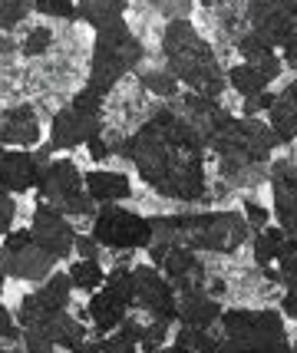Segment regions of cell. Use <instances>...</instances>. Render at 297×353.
I'll list each match as a JSON object with an SVG mask.
<instances>
[{
  "mask_svg": "<svg viewBox=\"0 0 297 353\" xmlns=\"http://www.w3.org/2000/svg\"><path fill=\"white\" fill-rule=\"evenodd\" d=\"M125 155L152 192L175 201H198L205 195V142L175 109H158L136 136Z\"/></svg>",
  "mask_w": 297,
  "mask_h": 353,
  "instance_id": "obj_1",
  "label": "cell"
},
{
  "mask_svg": "<svg viewBox=\"0 0 297 353\" xmlns=\"http://www.w3.org/2000/svg\"><path fill=\"white\" fill-rule=\"evenodd\" d=\"M278 145L281 142L274 136V129L261 123L258 116H241V119L228 116L208 142V149L218 155L221 175L232 185L265 182V165Z\"/></svg>",
  "mask_w": 297,
  "mask_h": 353,
  "instance_id": "obj_2",
  "label": "cell"
},
{
  "mask_svg": "<svg viewBox=\"0 0 297 353\" xmlns=\"http://www.w3.org/2000/svg\"><path fill=\"white\" fill-rule=\"evenodd\" d=\"M162 57H165V70L182 86L202 92V96L218 99L225 86H228L225 70H221L212 43L195 30V23L188 17H178V20L165 23V30H162Z\"/></svg>",
  "mask_w": 297,
  "mask_h": 353,
  "instance_id": "obj_3",
  "label": "cell"
},
{
  "mask_svg": "<svg viewBox=\"0 0 297 353\" xmlns=\"http://www.w3.org/2000/svg\"><path fill=\"white\" fill-rule=\"evenodd\" d=\"M145 60V46L136 33L125 27V20H116L110 27H99L93 40V60H90V79L86 86L96 92L116 90V83L139 70V63Z\"/></svg>",
  "mask_w": 297,
  "mask_h": 353,
  "instance_id": "obj_4",
  "label": "cell"
},
{
  "mask_svg": "<svg viewBox=\"0 0 297 353\" xmlns=\"http://www.w3.org/2000/svg\"><path fill=\"white\" fill-rule=\"evenodd\" d=\"M221 330H225L221 347H238V350H287L291 347L281 310H221Z\"/></svg>",
  "mask_w": 297,
  "mask_h": 353,
  "instance_id": "obj_5",
  "label": "cell"
},
{
  "mask_svg": "<svg viewBox=\"0 0 297 353\" xmlns=\"http://www.w3.org/2000/svg\"><path fill=\"white\" fill-rule=\"evenodd\" d=\"M182 245L212 254H232L248 241V218L241 212H205V215H178Z\"/></svg>",
  "mask_w": 297,
  "mask_h": 353,
  "instance_id": "obj_6",
  "label": "cell"
},
{
  "mask_svg": "<svg viewBox=\"0 0 297 353\" xmlns=\"http://www.w3.org/2000/svg\"><path fill=\"white\" fill-rule=\"evenodd\" d=\"M37 188H40V201L60 208L66 218H90L96 212V201L90 199L73 159H50L40 169Z\"/></svg>",
  "mask_w": 297,
  "mask_h": 353,
  "instance_id": "obj_7",
  "label": "cell"
},
{
  "mask_svg": "<svg viewBox=\"0 0 297 353\" xmlns=\"http://www.w3.org/2000/svg\"><path fill=\"white\" fill-rule=\"evenodd\" d=\"M103 132V92L79 90L70 106H63L50 125V149H76Z\"/></svg>",
  "mask_w": 297,
  "mask_h": 353,
  "instance_id": "obj_8",
  "label": "cell"
},
{
  "mask_svg": "<svg viewBox=\"0 0 297 353\" xmlns=\"http://www.w3.org/2000/svg\"><path fill=\"white\" fill-rule=\"evenodd\" d=\"M93 238L106 251H139V248H149L152 221L116 201H106L93 212Z\"/></svg>",
  "mask_w": 297,
  "mask_h": 353,
  "instance_id": "obj_9",
  "label": "cell"
},
{
  "mask_svg": "<svg viewBox=\"0 0 297 353\" xmlns=\"http://www.w3.org/2000/svg\"><path fill=\"white\" fill-rule=\"evenodd\" d=\"M0 264H3V274L7 277L40 284V281L53 271L57 258L47 254L43 248L33 241L30 228H20V231L10 228L7 238H3V245H0Z\"/></svg>",
  "mask_w": 297,
  "mask_h": 353,
  "instance_id": "obj_10",
  "label": "cell"
},
{
  "mask_svg": "<svg viewBox=\"0 0 297 353\" xmlns=\"http://www.w3.org/2000/svg\"><path fill=\"white\" fill-rule=\"evenodd\" d=\"M132 307V271L129 268H116L106 274V288H96L90 297V321L96 323L99 334H110L119 327L125 314Z\"/></svg>",
  "mask_w": 297,
  "mask_h": 353,
  "instance_id": "obj_11",
  "label": "cell"
},
{
  "mask_svg": "<svg viewBox=\"0 0 297 353\" xmlns=\"http://www.w3.org/2000/svg\"><path fill=\"white\" fill-rule=\"evenodd\" d=\"M132 304L152 314V321H175L178 310V291L169 284V277L158 274L156 264H136L132 268Z\"/></svg>",
  "mask_w": 297,
  "mask_h": 353,
  "instance_id": "obj_12",
  "label": "cell"
},
{
  "mask_svg": "<svg viewBox=\"0 0 297 353\" xmlns=\"http://www.w3.org/2000/svg\"><path fill=\"white\" fill-rule=\"evenodd\" d=\"M86 337V327L79 323V317L66 314V310H53L47 317H40L37 323L23 327V343L27 350H79V343Z\"/></svg>",
  "mask_w": 297,
  "mask_h": 353,
  "instance_id": "obj_13",
  "label": "cell"
},
{
  "mask_svg": "<svg viewBox=\"0 0 297 353\" xmlns=\"http://www.w3.org/2000/svg\"><path fill=\"white\" fill-rule=\"evenodd\" d=\"M248 23L271 46H284L297 33V0H251Z\"/></svg>",
  "mask_w": 297,
  "mask_h": 353,
  "instance_id": "obj_14",
  "label": "cell"
},
{
  "mask_svg": "<svg viewBox=\"0 0 297 353\" xmlns=\"http://www.w3.org/2000/svg\"><path fill=\"white\" fill-rule=\"evenodd\" d=\"M70 294H73L70 274H57V271H50V274L37 284V291H30V294H23V297H20L17 323H20V327H30V323H37L40 317L53 314V310H66Z\"/></svg>",
  "mask_w": 297,
  "mask_h": 353,
  "instance_id": "obj_15",
  "label": "cell"
},
{
  "mask_svg": "<svg viewBox=\"0 0 297 353\" xmlns=\"http://www.w3.org/2000/svg\"><path fill=\"white\" fill-rule=\"evenodd\" d=\"M30 234L33 241L43 248L47 254H53L57 261H66L73 254V241H76V231L66 221L60 208H53L47 201H40L33 208V221H30Z\"/></svg>",
  "mask_w": 297,
  "mask_h": 353,
  "instance_id": "obj_16",
  "label": "cell"
},
{
  "mask_svg": "<svg viewBox=\"0 0 297 353\" xmlns=\"http://www.w3.org/2000/svg\"><path fill=\"white\" fill-rule=\"evenodd\" d=\"M267 182L274 195V218L284 234L297 238V165L294 159H278L267 165Z\"/></svg>",
  "mask_w": 297,
  "mask_h": 353,
  "instance_id": "obj_17",
  "label": "cell"
},
{
  "mask_svg": "<svg viewBox=\"0 0 297 353\" xmlns=\"http://www.w3.org/2000/svg\"><path fill=\"white\" fill-rule=\"evenodd\" d=\"M162 274L169 277V284H172L178 294H188V291H205V264L198 258V251L188 245H175L165 258H162Z\"/></svg>",
  "mask_w": 297,
  "mask_h": 353,
  "instance_id": "obj_18",
  "label": "cell"
},
{
  "mask_svg": "<svg viewBox=\"0 0 297 353\" xmlns=\"http://www.w3.org/2000/svg\"><path fill=\"white\" fill-rule=\"evenodd\" d=\"M232 112L221 106L218 99H212V96H202V92L188 90L185 99H182V119H185L198 136H202L205 149H208V142H212V136L221 129V123L228 119Z\"/></svg>",
  "mask_w": 297,
  "mask_h": 353,
  "instance_id": "obj_19",
  "label": "cell"
},
{
  "mask_svg": "<svg viewBox=\"0 0 297 353\" xmlns=\"http://www.w3.org/2000/svg\"><path fill=\"white\" fill-rule=\"evenodd\" d=\"M40 179V162L30 149H10V145H0V185L7 192H27L37 188Z\"/></svg>",
  "mask_w": 297,
  "mask_h": 353,
  "instance_id": "obj_20",
  "label": "cell"
},
{
  "mask_svg": "<svg viewBox=\"0 0 297 353\" xmlns=\"http://www.w3.org/2000/svg\"><path fill=\"white\" fill-rule=\"evenodd\" d=\"M40 142V119L33 106H14L0 112V145L33 149Z\"/></svg>",
  "mask_w": 297,
  "mask_h": 353,
  "instance_id": "obj_21",
  "label": "cell"
},
{
  "mask_svg": "<svg viewBox=\"0 0 297 353\" xmlns=\"http://www.w3.org/2000/svg\"><path fill=\"white\" fill-rule=\"evenodd\" d=\"M267 125L274 129L278 142L297 139V79H291L281 92H274V103L267 109Z\"/></svg>",
  "mask_w": 297,
  "mask_h": 353,
  "instance_id": "obj_22",
  "label": "cell"
},
{
  "mask_svg": "<svg viewBox=\"0 0 297 353\" xmlns=\"http://www.w3.org/2000/svg\"><path fill=\"white\" fill-rule=\"evenodd\" d=\"M221 304L205 291H188L178 294V310H175V321L188 323V327H212L221 321Z\"/></svg>",
  "mask_w": 297,
  "mask_h": 353,
  "instance_id": "obj_23",
  "label": "cell"
},
{
  "mask_svg": "<svg viewBox=\"0 0 297 353\" xmlns=\"http://www.w3.org/2000/svg\"><path fill=\"white\" fill-rule=\"evenodd\" d=\"M83 182H86V192H90V199L96 205H106V201H123L132 195V182H129V175L123 172H110V169H93L83 175Z\"/></svg>",
  "mask_w": 297,
  "mask_h": 353,
  "instance_id": "obj_24",
  "label": "cell"
},
{
  "mask_svg": "<svg viewBox=\"0 0 297 353\" xmlns=\"http://www.w3.org/2000/svg\"><path fill=\"white\" fill-rule=\"evenodd\" d=\"M225 79H228V86L241 96V99H248V96H258V92H265L274 79L267 77L261 66H254V63H235L228 73H225Z\"/></svg>",
  "mask_w": 297,
  "mask_h": 353,
  "instance_id": "obj_25",
  "label": "cell"
},
{
  "mask_svg": "<svg viewBox=\"0 0 297 353\" xmlns=\"http://www.w3.org/2000/svg\"><path fill=\"white\" fill-rule=\"evenodd\" d=\"M123 14H125V0H79L76 3V17L83 23H90L93 30L123 20Z\"/></svg>",
  "mask_w": 297,
  "mask_h": 353,
  "instance_id": "obj_26",
  "label": "cell"
},
{
  "mask_svg": "<svg viewBox=\"0 0 297 353\" xmlns=\"http://www.w3.org/2000/svg\"><path fill=\"white\" fill-rule=\"evenodd\" d=\"M284 238H287V234H284L281 225H265L261 231H254V264L265 268V264L278 261Z\"/></svg>",
  "mask_w": 297,
  "mask_h": 353,
  "instance_id": "obj_27",
  "label": "cell"
},
{
  "mask_svg": "<svg viewBox=\"0 0 297 353\" xmlns=\"http://www.w3.org/2000/svg\"><path fill=\"white\" fill-rule=\"evenodd\" d=\"M66 274H70L73 291H96V288L106 284V271H103V264L93 261V258H79V261H73Z\"/></svg>",
  "mask_w": 297,
  "mask_h": 353,
  "instance_id": "obj_28",
  "label": "cell"
},
{
  "mask_svg": "<svg viewBox=\"0 0 297 353\" xmlns=\"http://www.w3.org/2000/svg\"><path fill=\"white\" fill-rule=\"evenodd\" d=\"M139 86L142 90H149L152 96H158V99H175L178 90H182V83H178L169 70H158V66H152V70H139Z\"/></svg>",
  "mask_w": 297,
  "mask_h": 353,
  "instance_id": "obj_29",
  "label": "cell"
},
{
  "mask_svg": "<svg viewBox=\"0 0 297 353\" xmlns=\"http://www.w3.org/2000/svg\"><path fill=\"white\" fill-rule=\"evenodd\" d=\"M169 343L175 350H218L221 347L218 340L208 334V327H188V323H182V330Z\"/></svg>",
  "mask_w": 297,
  "mask_h": 353,
  "instance_id": "obj_30",
  "label": "cell"
},
{
  "mask_svg": "<svg viewBox=\"0 0 297 353\" xmlns=\"http://www.w3.org/2000/svg\"><path fill=\"white\" fill-rule=\"evenodd\" d=\"M238 57H241L245 63H267V60H274L278 53H274V46L267 43L261 33L248 30V33L238 37Z\"/></svg>",
  "mask_w": 297,
  "mask_h": 353,
  "instance_id": "obj_31",
  "label": "cell"
},
{
  "mask_svg": "<svg viewBox=\"0 0 297 353\" xmlns=\"http://www.w3.org/2000/svg\"><path fill=\"white\" fill-rule=\"evenodd\" d=\"M27 14H33V0H0V33L20 27Z\"/></svg>",
  "mask_w": 297,
  "mask_h": 353,
  "instance_id": "obj_32",
  "label": "cell"
},
{
  "mask_svg": "<svg viewBox=\"0 0 297 353\" xmlns=\"http://www.w3.org/2000/svg\"><path fill=\"white\" fill-rule=\"evenodd\" d=\"M169 343V321H152L149 327H142L139 350H158Z\"/></svg>",
  "mask_w": 297,
  "mask_h": 353,
  "instance_id": "obj_33",
  "label": "cell"
},
{
  "mask_svg": "<svg viewBox=\"0 0 297 353\" xmlns=\"http://www.w3.org/2000/svg\"><path fill=\"white\" fill-rule=\"evenodd\" d=\"M33 10L43 17H57V20H73L76 3L73 0H33Z\"/></svg>",
  "mask_w": 297,
  "mask_h": 353,
  "instance_id": "obj_34",
  "label": "cell"
},
{
  "mask_svg": "<svg viewBox=\"0 0 297 353\" xmlns=\"http://www.w3.org/2000/svg\"><path fill=\"white\" fill-rule=\"evenodd\" d=\"M50 46H53V33H50L47 27H33L30 37L23 40L20 50H23V57H43Z\"/></svg>",
  "mask_w": 297,
  "mask_h": 353,
  "instance_id": "obj_35",
  "label": "cell"
},
{
  "mask_svg": "<svg viewBox=\"0 0 297 353\" xmlns=\"http://www.w3.org/2000/svg\"><path fill=\"white\" fill-rule=\"evenodd\" d=\"M14 218H17V201H14V195L0 185V234H7V231L14 228Z\"/></svg>",
  "mask_w": 297,
  "mask_h": 353,
  "instance_id": "obj_36",
  "label": "cell"
},
{
  "mask_svg": "<svg viewBox=\"0 0 297 353\" xmlns=\"http://www.w3.org/2000/svg\"><path fill=\"white\" fill-rule=\"evenodd\" d=\"M158 7V14L165 17V20H178V17H188L192 14V3L195 0H152Z\"/></svg>",
  "mask_w": 297,
  "mask_h": 353,
  "instance_id": "obj_37",
  "label": "cell"
},
{
  "mask_svg": "<svg viewBox=\"0 0 297 353\" xmlns=\"http://www.w3.org/2000/svg\"><path fill=\"white\" fill-rule=\"evenodd\" d=\"M73 251H79V258H93V261H99V254H103L106 248L99 245L93 234H76V241H73Z\"/></svg>",
  "mask_w": 297,
  "mask_h": 353,
  "instance_id": "obj_38",
  "label": "cell"
},
{
  "mask_svg": "<svg viewBox=\"0 0 297 353\" xmlns=\"http://www.w3.org/2000/svg\"><path fill=\"white\" fill-rule=\"evenodd\" d=\"M274 103V92H258V96H248L245 106H241V116H258V112H267Z\"/></svg>",
  "mask_w": 297,
  "mask_h": 353,
  "instance_id": "obj_39",
  "label": "cell"
},
{
  "mask_svg": "<svg viewBox=\"0 0 297 353\" xmlns=\"http://www.w3.org/2000/svg\"><path fill=\"white\" fill-rule=\"evenodd\" d=\"M245 218H248V228H254V231H261L267 221H271V215H267L258 201H245Z\"/></svg>",
  "mask_w": 297,
  "mask_h": 353,
  "instance_id": "obj_40",
  "label": "cell"
},
{
  "mask_svg": "<svg viewBox=\"0 0 297 353\" xmlns=\"http://www.w3.org/2000/svg\"><path fill=\"white\" fill-rule=\"evenodd\" d=\"M17 337H20V323H17L10 310L0 304V340H17Z\"/></svg>",
  "mask_w": 297,
  "mask_h": 353,
  "instance_id": "obj_41",
  "label": "cell"
},
{
  "mask_svg": "<svg viewBox=\"0 0 297 353\" xmlns=\"http://www.w3.org/2000/svg\"><path fill=\"white\" fill-rule=\"evenodd\" d=\"M281 314H287L291 321H297V281H287V294L281 301Z\"/></svg>",
  "mask_w": 297,
  "mask_h": 353,
  "instance_id": "obj_42",
  "label": "cell"
},
{
  "mask_svg": "<svg viewBox=\"0 0 297 353\" xmlns=\"http://www.w3.org/2000/svg\"><path fill=\"white\" fill-rule=\"evenodd\" d=\"M86 149H90V155H93V162H103V159H110V155H112V149L106 145V139H103V132L90 139V142H86Z\"/></svg>",
  "mask_w": 297,
  "mask_h": 353,
  "instance_id": "obj_43",
  "label": "cell"
},
{
  "mask_svg": "<svg viewBox=\"0 0 297 353\" xmlns=\"http://www.w3.org/2000/svg\"><path fill=\"white\" fill-rule=\"evenodd\" d=\"M278 261H281V281H284V284H287V281H297V251L281 254Z\"/></svg>",
  "mask_w": 297,
  "mask_h": 353,
  "instance_id": "obj_44",
  "label": "cell"
},
{
  "mask_svg": "<svg viewBox=\"0 0 297 353\" xmlns=\"http://www.w3.org/2000/svg\"><path fill=\"white\" fill-rule=\"evenodd\" d=\"M281 50H284V60H281V63H287L291 70H297V33L281 46Z\"/></svg>",
  "mask_w": 297,
  "mask_h": 353,
  "instance_id": "obj_45",
  "label": "cell"
},
{
  "mask_svg": "<svg viewBox=\"0 0 297 353\" xmlns=\"http://www.w3.org/2000/svg\"><path fill=\"white\" fill-rule=\"evenodd\" d=\"M3 281H7V274H3V264H0V294H3Z\"/></svg>",
  "mask_w": 297,
  "mask_h": 353,
  "instance_id": "obj_46",
  "label": "cell"
}]
</instances>
